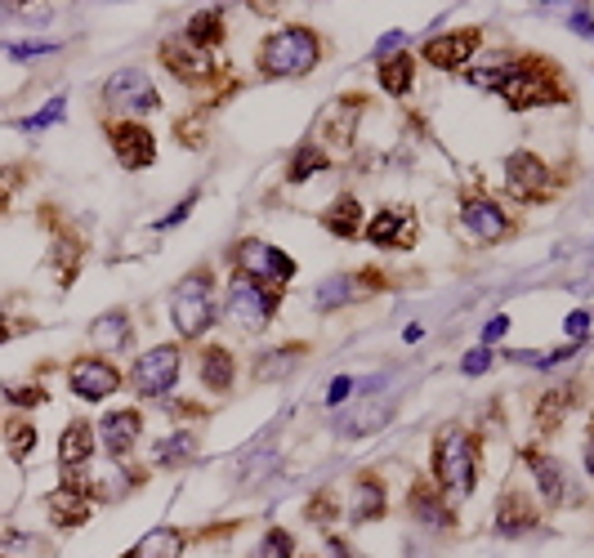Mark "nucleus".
I'll return each instance as SVG.
<instances>
[{"label": "nucleus", "mask_w": 594, "mask_h": 558, "mask_svg": "<svg viewBox=\"0 0 594 558\" xmlns=\"http://www.w3.org/2000/svg\"><path fill=\"white\" fill-rule=\"evenodd\" d=\"M179 550H184L179 532H152L148 541H143L134 554H126V558H179Z\"/></svg>", "instance_id": "29"}, {"label": "nucleus", "mask_w": 594, "mask_h": 558, "mask_svg": "<svg viewBox=\"0 0 594 558\" xmlns=\"http://www.w3.org/2000/svg\"><path fill=\"white\" fill-rule=\"evenodd\" d=\"M273 465H277L273 456H260V460H251V465H246V483H260V478H264Z\"/></svg>", "instance_id": "41"}, {"label": "nucleus", "mask_w": 594, "mask_h": 558, "mask_svg": "<svg viewBox=\"0 0 594 558\" xmlns=\"http://www.w3.org/2000/svg\"><path fill=\"white\" fill-rule=\"evenodd\" d=\"M264 554H268V558H291V554H295V541H291V532H282V527H273V532L264 536Z\"/></svg>", "instance_id": "35"}, {"label": "nucleus", "mask_w": 594, "mask_h": 558, "mask_svg": "<svg viewBox=\"0 0 594 558\" xmlns=\"http://www.w3.org/2000/svg\"><path fill=\"white\" fill-rule=\"evenodd\" d=\"M193 451H197L193 434H175V438L157 442V460H161V465H179V460H188Z\"/></svg>", "instance_id": "32"}, {"label": "nucleus", "mask_w": 594, "mask_h": 558, "mask_svg": "<svg viewBox=\"0 0 594 558\" xmlns=\"http://www.w3.org/2000/svg\"><path fill=\"white\" fill-rule=\"evenodd\" d=\"M568 23H572V32H581V36H590V41H594V23H590V9H586V5L572 9Z\"/></svg>", "instance_id": "39"}, {"label": "nucleus", "mask_w": 594, "mask_h": 558, "mask_svg": "<svg viewBox=\"0 0 594 558\" xmlns=\"http://www.w3.org/2000/svg\"><path fill=\"white\" fill-rule=\"evenodd\" d=\"M367 237L380 250H389V246L407 250L411 242H416V224H411V215H402V210H380V215L367 224Z\"/></svg>", "instance_id": "16"}, {"label": "nucleus", "mask_w": 594, "mask_h": 558, "mask_svg": "<svg viewBox=\"0 0 594 558\" xmlns=\"http://www.w3.org/2000/svg\"><path fill=\"white\" fill-rule=\"evenodd\" d=\"M219 36H224V18H219V9H201L193 23H188V45H197V50L219 45Z\"/></svg>", "instance_id": "25"}, {"label": "nucleus", "mask_w": 594, "mask_h": 558, "mask_svg": "<svg viewBox=\"0 0 594 558\" xmlns=\"http://www.w3.org/2000/svg\"><path fill=\"white\" fill-rule=\"evenodd\" d=\"M344 300H353V282H349V277H327V282L313 291V309H322V313L340 309Z\"/></svg>", "instance_id": "28"}, {"label": "nucleus", "mask_w": 594, "mask_h": 558, "mask_svg": "<svg viewBox=\"0 0 594 558\" xmlns=\"http://www.w3.org/2000/svg\"><path fill=\"white\" fill-rule=\"evenodd\" d=\"M461 224H465L474 237H483V242H496V237L510 233V219H505V210L496 206L492 197H465Z\"/></svg>", "instance_id": "14"}, {"label": "nucleus", "mask_w": 594, "mask_h": 558, "mask_svg": "<svg viewBox=\"0 0 594 558\" xmlns=\"http://www.w3.org/2000/svg\"><path fill=\"white\" fill-rule=\"evenodd\" d=\"M0 210H5V192H0Z\"/></svg>", "instance_id": "49"}, {"label": "nucleus", "mask_w": 594, "mask_h": 558, "mask_svg": "<svg viewBox=\"0 0 594 558\" xmlns=\"http://www.w3.org/2000/svg\"><path fill=\"white\" fill-rule=\"evenodd\" d=\"M590 434H594V420H590Z\"/></svg>", "instance_id": "50"}, {"label": "nucleus", "mask_w": 594, "mask_h": 558, "mask_svg": "<svg viewBox=\"0 0 594 558\" xmlns=\"http://www.w3.org/2000/svg\"><path fill=\"white\" fill-rule=\"evenodd\" d=\"M362 500H358V518H380V509H385V487H380V478H362Z\"/></svg>", "instance_id": "33"}, {"label": "nucleus", "mask_w": 594, "mask_h": 558, "mask_svg": "<svg viewBox=\"0 0 594 558\" xmlns=\"http://www.w3.org/2000/svg\"><path fill=\"white\" fill-rule=\"evenodd\" d=\"M318 170H327V152L309 143V148L295 152V161H291V170H286V179H291V184H304V179L318 175Z\"/></svg>", "instance_id": "30"}, {"label": "nucleus", "mask_w": 594, "mask_h": 558, "mask_svg": "<svg viewBox=\"0 0 594 558\" xmlns=\"http://www.w3.org/2000/svg\"><path fill=\"white\" fill-rule=\"evenodd\" d=\"M9 54H14V59H36V54H54V45L50 41H14Z\"/></svg>", "instance_id": "37"}, {"label": "nucleus", "mask_w": 594, "mask_h": 558, "mask_svg": "<svg viewBox=\"0 0 594 558\" xmlns=\"http://www.w3.org/2000/svg\"><path fill=\"white\" fill-rule=\"evenodd\" d=\"M90 451H94V434H90V425H67V434L59 442V460L63 465H81V460H90Z\"/></svg>", "instance_id": "22"}, {"label": "nucleus", "mask_w": 594, "mask_h": 558, "mask_svg": "<svg viewBox=\"0 0 594 558\" xmlns=\"http://www.w3.org/2000/svg\"><path fill=\"white\" fill-rule=\"evenodd\" d=\"M478 451H474V438L461 434V429H443L434 442V478L443 492L452 496H465L474 487V474H478Z\"/></svg>", "instance_id": "2"}, {"label": "nucleus", "mask_w": 594, "mask_h": 558, "mask_svg": "<svg viewBox=\"0 0 594 558\" xmlns=\"http://www.w3.org/2000/svg\"><path fill=\"white\" fill-rule=\"evenodd\" d=\"M139 429H143L139 411H112V416H103L99 438H103V447H108L112 456H126V451L134 447V438H139Z\"/></svg>", "instance_id": "17"}, {"label": "nucleus", "mask_w": 594, "mask_h": 558, "mask_svg": "<svg viewBox=\"0 0 594 558\" xmlns=\"http://www.w3.org/2000/svg\"><path fill=\"white\" fill-rule=\"evenodd\" d=\"M237 264H242V277H251V282H291L295 277V259L286 255V250L268 246V242H242L233 250Z\"/></svg>", "instance_id": "6"}, {"label": "nucleus", "mask_w": 594, "mask_h": 558, "mask_svg": "<svg viewBox=\"0 0 594 558\" xmlns=\"http://www.w3.org/2000/svg\"><path fill=\"white\" fill-rule=\"evenodd\" d=\"M304 358V344H286V349H277V353H264L260 358V380H273V375H291V367Z\"/></svg>", "instance_id": "27"}, {"label": "nucleus", "mask_w": 594, "mask_h": 558, "mask_svg": "<svg viewBox=\"0 0 594 558\" xmlns=\"http://www.w3.org/2000/svg\"><path fill=\"white\" fill-rule=\"evenodd\" d=\"M112 148H117L121 166H130V170L152 166V157H157V143H152L148 125H134V121L112 125Z\"/></svg>", "instance_id": "13"}, {"label": "nucleus", "mask_w": 594, "mask_h": 558, "mask_svg": "<svg viewBox=\"0 0 594 558\" xmlns=\"http://www.w3.org/2000/svg\"><path fill=\"white\" fill-rule=\"evenodd\" d=\"M411 76H416V59H411V54H394V59L380 63V85H385L389 94H407Z\"/></svg>", "instance_id": "23"}, {"label": "nucleus", "mask_w": 594, "mask_h": 558, "mask_svg": "<svg viewBox=\"0 0 594 558\" xmlns=\"http://www.w3.org/2000/svg\"><path fill=\"white\" fill-rule=\"evenodd\" d=\"M501 90H505V103H510L514 112L568 99V90H563V85H559V76H554V67H550V63H541V59L519 63V67L510 72V81L501 85Z\"/></svg>", "instance_id": "3"}, {"label": "nucleus", "mask_w": 594, "mask_h": 558, "mask_svg": "<svg viewBox=\"0 0 594 558\" xmlns=\"http://www.w3.org/2000/svg\"><path fill=\"white\" fill-rule=\"evenodd\" d=\"M193 206H197V197L179 201V206H175V210H170V215H166V219H161V224H157V228H175V224H179V219H188V210H193Z\"/></svg>", "instance_id": "42"}, {"label": "nucleus", "mask_w": 594, "mask_h": 558, "mask_svg": "<svg viewBox=\"0 0 594 558\" xmlns=\"http://www.w3.org/2000/svg\"><path fill=\"white\" fill-rule=\"evenodd\" d=\"M103 99L117 112H152L157 108V90H152V81L139 67H126V72L112 76V81L103 85Z\"/></svg>", "instance_id": "8"}, {"label": "nucleus", "mask_w": 594, "mask_h": 558, "mask_svg": "<svg viewBox=\"0 0 594 558\" xmlns=\"http://www.w3.org/2000/svg\"><path fill=\"white\" fill-rule=\"evenodd\" d=\"M478 41H483V32L478 27H461V32L452 36H438V41L425 45V59L434 67H443V72H456V67H465L469 59H474Z\"/></svg>", "instance_id": "11"}, {"label": "nucleus", "mask_w": 594, "mask_h": 558, "mask_svg": "<svg viewBox=\"0 0 594 558\" xmlns=\"http://www.w3.org/2000/svg\"><path fill=\"white\" fill-rule=\"evenodd\" d=\"M349 393H353V380H349V375H340V380L331 384L327 402H331V407H344V398H349Z\"/></svg>", "instance_id": "40"}, {"label": "nucleus", "mask_w": 594, "mask_h": 558, "mask_svg": "<svg viewBox=\"0 0 594 558\" xmlns=\"http://www.w3.org/2000/svg\"><path fill=\"white\" fill-rule=\"evenodd\" d=\"M161 63L188 85H201L210 76V54L197 50V45H188V41H166L161 45Z\"/></svg>", "instance_id": "15"}, {"label": "nucleus", "mask_w": 594, "mask_h": 558, "mask_svg": "<svg viewBox=\"0 0 594 558\" xmlns=\"http://www.w3.org/2000/svg\"><path fill=\"white\" fill-rule=\"evenodd\" d=\"M322 224H327V233H335V237H358L362 233V206H358V197L340 192V197L331 201V210L322 215Z\"/></svg>", "instance_id": "19"}, {"label": "nucleus", "mask_w": 594, "mask_h": 558, "mask_svg": "<svg viewBox=\"0 0 594 558\" xmlns=\"http://www.w3.org/2000/svg\"><path fill=\"white\" fill-rule=\"evenodd\" d=\"M322 63V41L309 27H282L264 41L260 72L264 76H309Z\"/></svg>", "instance_id": "1"}, {"label": "nucleus", "mask_w": 594, "mask_h": 558, "mask_svg": "<svg viewBox=\"0 0 594 558\" xmlns=\"http://www.w3.org/2000/svg\"><path fill=\"white\" fill-rule=\"evenodd\" d=\"M411 514H416V518H425V523H438V527H447V523H452L447 505L434 496V487H425V483H416V487H411Z\"/></svg>", "instance_id": "24"}, {"label": "nucleus", "mask_w": 594, "mask_h": 558, "mask_svg": "<svg viewBox=\"0 0 594 558\" xmlns=\"http://www.w3.org/2000/svg\"><path fill=\"white\" fill-rule=\"evenodd\" d=\"M559 416H568V393H545V398H541V411H536L541 429H554V425H559Z\"/></svg>", "instance_id": "34"}, {"label": "nucleus", "mask_w": 594, "mask_h": 558, "mask_svg": "<svg viewBox=\"0 0 594 558\" xmlns=\"http://www.w3.org/2000/svg\"><path fill=\"white\" fill-rule=\"evenodd\" d=\"M528 469L536 474V483H541L545 500H550V505H559L563 492H568V487H563V469H559V460L545 456V451H528Z\"/></svg>", "instance_id": "21"}, {"label": "nucleus", "mask_w": 594, "mask_h": 558, "mask_svg": "<svg viewBox=\"0 0 594 558\" xmlns=\"http://www.w3.org/2000/svg\"><path fill=\"white\" fill-rule=\"evenodd\" d=\"M50 509H54V523H63V527H76V523L90 518V505H85L81 496H72V492H59L50 500Z\"/></svg>", "instance_id": "31"}, {"label": "nucleus", "mask_w": 594, "mask_h": 558, "mask_svg": "<svg viewBox=\"0 0 594 558\" xmlns=\"http://www.w3.org/2000/svg\"><path fill=\"white\" fill-rule=\"evenodd\" d=\"M9 398L18 402V407H36V402H45L41 389H9Z\"/></svg>", "instance_id": "44"}, {"label": "nucleus", "mask_w": 594, "mask_h": 558, "mask_svg": "<svg viewBox=\"0 0 594 558\" xmlns=\"http://www.w3.org/2000/svg\"><path fill=\"white\" fill-rule=\"evenodd\" d=\"M528 527H536V509H532V500H528V496H519V492H510V496L501 500V509H496V532L519 536V532H528Z\"/></svg>", "instance_id": "18"}, {"label": "nucleus", "mask_w": 594, "mask_h": 558, "mask_svg": "<svg viewBox=\"0 0 594 558\" xmlns=\"http://www.w3.org/2000/svg\"><path fill=\"white\" fill-rule=\"evenodd\" d=\"M277 304H282V295H277L273 286H260V282H251V277L237 273L233 286H228L224 309H228V317H233L237 326H242V331H264V326L273 322Z\"/></svg>", "instance_id": "4"}, {"label": "nucleus", "mask_w": 594, "mask_h": 558, "mask_svg": "<svg viewBox=\"0 0 594 558\" xmlns=\"http://www.w3.org/2000/svg\"><path fill=\"white\" fill-rule=\"evenodd\" d=\"M134 389L143 393V398H157V393H166L170 384L179 380V349L175 344H161V349H148L139 362H134Z\"/></svg>", "instance_id": "7"}, {"label": "nucleus", "mask_w": 594, "mask_h": 558, "mask_svg": "<svg viewBox=\"0 0 594 558\" xmlns=\"http://www.w3.org/2000/svg\"><path fill=\"white\" fill-rule=\"evenodd\" d=\"M487 362H492V353H487V349L469 353V358H465V375H483V371H487Z\"/></svg>", "instance_id": "43"}, {"label": "nucleus", "mask_w": 594, "mask_h": 558, "mask_svg": "<svg viewBox=\"0 0 594 558\" xmlns=\"http://www.w3.org/2000/svg\"><path fill=\"white\" fill-rule=\"evenodd\" d=\"M510 331V322H505V317H492V322L483 326V344H492V340H501V335Z\"/></svg>", "instance_id": "45"}, {"label": "nucleus", "mask_w": 594, "mask_h": 558, "mask_svg": "<svg viewBox=\"0 0 594 558\" xmlns=\"http://www.w3.org/2000/svg\"><path fill=\"white\" fill-rule=\"evenodd\" d=\"M63 108H67V103H63V99H50V103H45V108H41V112H36V117H32V121H23V130H45V125H54V121H59V117H63Z\"/></svg>", "instance_id": "36"}, {"label": "nucleus", "mask_w": 594, "mask_h": 558, "mask_svg": "<svg viewBox=\"0 0 594 558\" xmlns=\"http://www.w3.org/2000/svg\"><path fill=\"white\" fill-rule=\"evenodd\" d=\"M586 326H590L586 313H572L568 317V335H572V340H586Z\"/></svg>", "instance_id": "46"}, {"label": "nucleus", "mask_w": 594, "mask_h": 558, "mask_svg": "<svg viewBox=\"0 0 594 558\" xmlns=\"http://www.w3.org/2000/svg\"><path fill=\"white\" fill-rule=\"evenodd\" d=\"M389 420H394V402L367 398V402H353L349 411L335 416V434L340 438H367V434H376V429H385Z\"/></svg>", "instance_id": "9"}, {"label": "nucleus", "mask_w": 594, "mask_h": 558, "mask_svg": "<svg viewBox=\"0 0 594 558\" xmlns=\"http://www.w3.org/2000/svg\"><path fill=\"white\" fill-rule=\"evenodd\" d=\"M201 380L215 393H224L233 384V353L224 344H206V353H201Z\"/></svg>", "instance_id": "20"}, {"label": "nucleus", "mask_w": 594, "mask_h": 558, "mask_svg": "<svg viewBox=\"0 0 594 558\" xmlns=\"http://www.w3.org/2000/svg\"><path fill=\"white\" fill-rule=\"evenodd\" d=\"M117 384H121V375H117V367H108V362H94V358L72 362V393H81L85 402L112 398Z\"/></svg>", "instance_id": "12"}, {"label": "nucleus", "mask_w": 594, "mask_h": 558, "mask_svg": "<svg viewBox=\"0 0 594 558\" xmlns=\"http://www.w3.org/2000/svg\"><path fill=\"white\" fill-rule=\"evenodd\" d=\"M210 273H188L184 282L175 286V300H170V317H175L179 335L184 340H197L210 326Z\"/></svg>", "instance_id": "5"}, {"label": "nucleus", "mask_w": 594, "mask_h": 558, "mask_svg": "<svg viewBox=\"0 0 594 558\" xmlns=\"http://www.w3.org/2000/svg\"><path fill=\"white\" fill-rule=\"evenodd\" d=\"M586 469H590V478H594V442L586 447Z\"/></svg>", "instance_id": "48"}, {"label": "nucleus", "mask_w": 594, "mask_h": 558, "mask_svg": "<svg viewBox=\"0 0 594 558\" xmlns=\"http://www.w3.org/2000/svg\"><path fill=\"white\" fill-rule=\"evenodd\" d=\"M398 45H402V32H389L385 41H380V50H376V54H380V63H385V54H394Z\"/></svg>", "instance_id": "47"}, {"label": "nucleus", "mask_w": 594, "mask_h": 558, "mask_svg": "<svg viewBox=\"0 0 594 558\" xmlns=\"http://www.w3.org/2000/svg\"><path fill=\"white\" fill-rule=\"evenodd\" d=\"M126 331H130V317L126 313H103L99 322H94V340L103 344V349H121L126 344Z\"/></svg>", "instance_id": "26"}, {"label": "nucleus", "mask_w": 594, "mask_h": 558, "mask_svg": "<svg viewBox=\"0 0 594 558\" xmlns=\"http://www.w3.org/2000/svg\"><path fill=\"white\" fill-rule=\"evenodd\" d=\"M505 179H510V188L519 192V197H550V170H545V161L536 157V152H510L505 157Z\"/></svg>", "instance_id": "10"}, {"label": "nucleus", "mask_w": 594, "mask_h": 558, "mask_svg": "<svg viewBox=\"0 0 594 558\" xmlns=\"http://www.w3.org/2000/svg\"><path fill=\"white\" fill-rule=\"evenodd\" d=\"M36 447V429L32 425H14V456H27Z\"/></svg>", "instance_id": "38"}]
</instances>
